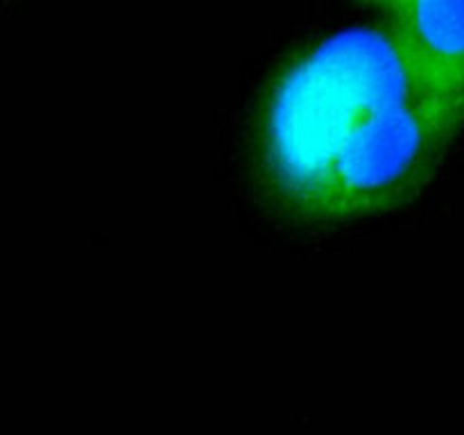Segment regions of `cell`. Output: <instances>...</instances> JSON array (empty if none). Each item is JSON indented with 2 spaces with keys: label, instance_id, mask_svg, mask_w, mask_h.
<instances>
[{
  "label": "cell",
  "instance_id": "obj_1",
  "mask_svg": "<svg viewBox=\"0 0 464 435\" xmlns=\"http://www.w3.org/2000/svg\"><path fill=\"white\" fill-rule=\"evenodd\" d=\"M451 140L421 104L392 34L356 27L275 80L256 127L258 179L290 220H353L415 198Z\"/></svg>",
  "mask_w": 464,
  "mask_h": 435
},
{
  "label": "cell",
  "instance_id": "obj_2",
  "mask_svg": "<svg viewBox=\"0 0 464 435\" xmlns=\"http://www.w3.org/2000/svg\"><path fill=\"white\" fill-rule=\"evenodd\" d=\"M390 34L421 104L456 139L464 127V0H401Z\"/></svg>",
  "mask_w": 464,
  "mask_h": 435
},
{
  "label": "cell",
  "instance_id": "obj_3",
  "mask_svg": "<svg viewBox=\"0 0 464 435\" xmlns=\"http://www.w3.org/2000/svg\"><path fill=\"white\" fill-rule=\"evenodd\" d=\"M362 3H372V5H381V7H385V9H390V12H392L394 7H397L399 3H401V0H362Z\"/></svg>",
  "mask_w": 464,
  "mask_h": 435
}]
</instances>
